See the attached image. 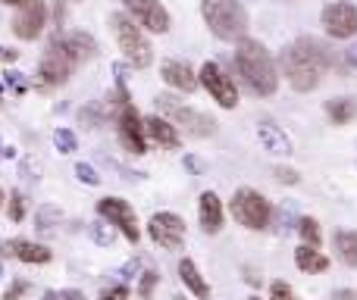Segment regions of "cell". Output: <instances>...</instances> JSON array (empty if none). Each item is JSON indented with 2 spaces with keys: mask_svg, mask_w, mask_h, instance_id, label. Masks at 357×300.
<instances>
[{
  "mask_svg": "<svg viewBox=\"0 0 357 300\" xmlns=\"http://www.w3.org/2000/svg\"><path fill=\"white\" fill-rule=\"evenodd\" d=\"M279 66H282L285 81H289L295 91L307 94V91H314L323 81V75L335 66V56L326 41H320V38H314V35H301L298 41L282 47Z\"/></svg>",
  "mask_w": 357,
  "mask_h": 300,
  "instance_id": "obj_1",
  "label": "cell"
},
{
  "mask_svg": "<svg viewBox=\"0 0 357 300\" xmlns=\"http://www.w3.org/2000/svg\"><path fill=\"white\" fill-rule=\"evenodd\" d=\"M232 63H235V72H238L241 85L251 94H257V97H273V94H276V88H279L276 63H273L270 50L260 41H254V38L238 41L235 44Z\"/></svg>",
  "mask_w": 357,
  "mask_h": 300,
  "instance_id": "obj_2",
  "label": "cell"
},
{
  "mask_svg": "<svg viewBox=\"0 0 357 300\" xmlns=\"http://www.w3.org/2000/svg\"><path fill=\"white\" fill-rule=\"evenodd\" d=\"M201 16L220 41L238 44L248 38V10L241 0H201Z\"/></svg>",
  "mask_w": 357,
  "mask_h": 300,
  "instance_id": "obj_3",
  "label": "cell"
},
{
  "mask_svg": "<svg viewBox=\"0 0 357 300\" xmlns=\"http://www.w3.org/2000/svg\"><path fill=\"white\" fill-rule=\"evenodd\" d=\"M154 104H157V113H160L163 119H169V123H173L178 132H185V135L210 138L216 132V123L207 116V113L188 106L182 97H176V94H157Z\"/></svg>",
  "mask_w": 357,
  "mask_h": 300,
  "instance_id": "obj_4",
  "label": "cell"
},
{
  "mask_svg": "<svg viewBox=\"0 0 357 300\" xmlns=\"http://www.w3.org/2000/svg\"><path fill=\"white\" fill-rule=\"evenodd\" d=\"M110 29H113V38H116L119 50H123V56L129 60V66L132 69H148L151 60H154V47L148 44V35H144L142 25H138L132 16L113 13Z\"/></svg>",
  "mask_w": 357,
  "mask_h": 300,
  "instance_id": "obj_5",
  "label": "cell"
},
{
  "mask_svg": "<svg viewBox=\"0 0 357 300\" xmlns=\"http://www.w3.org/2000/svg\"><path fill=\"white\" fill-rule=\"evenodd\" d=\"M116 135H119L123 150H129V153H144L148 150L144 119L138 116V110L129 104V91H126L123 75H119V91H116Z\"/></svg>",
  "mask_w": 357,
  "mask_h": 300,
  "instance_id": "obj_6",
  "label": "cell"
},
{
  "mask_svg": "<svg viewBox=\"0 0 357 300\" xmlns=\"http://www.w3.org/2000/svg\"><path fill=\"white\" fill-rule=\"evenodd\" d=\"M232 216L238 226L251 228V232H264L273 222V207L260 191L254 188H238L232 197Z\"/></svg>",
  "mask_w": 357,
  "mask_h": 300,
  "instance_id": "obj_7",
  "label": "cell"
},
{
  "mask_svg": "<svg viewBox=\"0 0 357 300\" xmlns=\"http://www.w3.org/2000/svg\"><path fill=\"white\" fill-rule=\"evenodd\" d=\"M73 72H75V60L66 54L60 38L54 35L47 50L41 54V63H38V81H41V88H60L66 85Z\"/></svg>",
  "mask_w": 357,
  "mask_h": 300,
  "instance_id": "obj_8",
  "label": "cell"
},
{
  "mask_svg": "<svg viewBox=\"0 0 357 300\" xmlns=\"http://www.w3.org/2000/svg\"><path fill=\"white\" fill-rule=\"evenodd\" d=\"M320 22H323V31H326L329 38L348 41V38L357 35V6L351 0H335V3L323 6Z\"/></svg>",
  "mask_w": 357,
  "mask_h": 300,
  "instance_id": "obj_9",
  "label": "cell"
},
{
  "mask_svg": "<svg viewBox=\"0 0 357 300\" xmlns=\"http://www.w3.org/2000/svg\"><path fill=\"white\" fill-rule=\"evenodd\" d=\"M50 22V13H47V0H29L25 6H19L16 16H13V35L19 41H38L44 35Z\"/></svg>",
  "mask_w": 357,
  "mask_h": 300,
  "instance_id": "obj_10",
  "label": "cell"
},
{
  "mask_svg": "<svg viewBox=\"0 0 357 300\" xmlns=\"http://www.w3.org/2000/svg\"><path fill=\"white\" fill-rule=\"evenodd\" d=\"M98 216L110 222L113 228H119V232L126 235V241H132V244H138V241H142L138 216H135V210H132L126 200H119V197H104V200H98Z\"/></svg>",
  "mask_w": 357,
  "mask_h": 300,
  "instance_id": "obj_11",
  "label": "cell"
},
{
  "mask_svg": "<svg viewBox=\"0 0 357 300\" xmlns=\"http://www.w3.org/2000/svg\"><path fill=\"white\" fill-rule=\"evenodd\" d=\"M201 85L207 88V94L222 106V110H235V106H238V88H235L232 75L222 72V66H216V63H204L201 66Z\"/></svg>",
  "mask_w": 357,
  "mask_h": 300,
  "instance_id": "obj_12",
  "label": "cell"
},
{
  "mask_svg": "<svg viewBox=\"0 0 357 300\" xmlns=\"http://www.w3.org/2000/svg\"><path fill=\"white\" fill-rule=\"evenodd\" d=\"M123 6L132 13V19H135L142 29L151 31V35H167L169 25H173V19H169L167 6H163L160 0H123Z\"/></svg>",
  "mask_w": 357,
  "mask_h": 300,
  "instance_id": "obj_13",
  "label": "cell"
},
{
  "mask_svg": "<svg viewBox=\"0 0 357 300\" xmlns=\"http://www.w3.org/2000/svg\"><path fill=\"white\" fill-rule=\"evenodd\" d=\"M148 232L154 244H160L163 251H182L185 244V222L176 213H154L148 222Z\"/></svg>",
  "mask_w": 357,
  "mask_h": 300,
  "instance_id": "obj_14",
  "label": "cell"
},
{
  "mask_svg": "<svg viewBox=\"0 0 357 300\" xmlns=\"http://www.w3.org/2000/svg\"><path fill=\"white\" fill-rule=\"evenodd\" d=\"M160 79L167 81L173 91H182V94H191L197 88V81H201V75L195 72V69L188 66V63L182 60H163L160 66Z\"/></svg>",
  "mask_w": 357,
  "mask_h": 300,
  "instance_id": "obj_15",
  "label": "cell"
},
{
  "mask_svg": "<svg viewBox=\"0 0 357 300\" xmlns=\"http://www.w3.org/2000/svg\"><path fill=\"white\" fill-rule=\"evenodd\" d=\"M60 44L66 47V54L75 60V66H82L85 60H91L94 54H98V41H94L88 31H79V29H73V31H60Z\"/></svg>",
  "mask_w": 357,
  "mask_h": 300,
  "instance_id": "obj_16",
  "label": "cell"
},
{
  "mask_svg": "<svg viewBox=\"0 0 357 300\" xmlns=\"http://www.w3.org/2000/svg\"><path fill=\"white\" fill-rule=\"evenodd\" d=\"M0 253H3V257H16V260H22V263H35V266L50 263V251H47V247L35 244V241H22V238L6 241Z\"/></svg>",
  "mask_w": 357,
  "mask_h": 300,
  "instance_id": "obj_17",
  "label": "cell"
},
{
  "mask_svg": "<svg viewBox=\"0 0 357 300\" xmlns=\"http://www.w3.org/2000/svg\"><path fill=\"white\" fill-rule=\"evenodd\" d=\"M257 138H260V144L270 153H276V157H289V153L295 150L291 148V138L285 135L276 123H270V119H260L257 123Z\"/></svg>",
  "mask_w": 357,
  "mask_h": 300,
  "instance_id": "obj_18",
  "label": "cell"
},
{
  "mask_svg": "<svg viewBox=\"0 0 357 300\" xmlns=\"http://www.w3.org/2000/svg\"><path fill=\"white\" fill-rule=\"evenodd\" d=\"M197 219H201V228L207 235H216L222 228V200L213 191H204L201 194V200H197Z\"/></svg>",
  "mask_w": 357,
  "mask_h": 300,
  "instance_id": "obj_19",
  "label": "cell"
},
{
  "mask_svg": "<svg viewBox=\"0 0 357 300\" xmlns=\"http://www.w3.org/2000/svg\"><path fill=\"white\" fill-rule=\"evenodd\" d=\"M144 132H148V138L151 141H157L160 148H169V150L182 148V135H178V129L163 116H148L144 119Z\"/></svg>",
  "mask_w": 357,
  "mask_h": 300,
  "instance_id": "obj_20",
  "label": "cell"
},
{
  "mask_svg": "<svg viewBox=\"0 0 357 300\" xmlns=\"http://www.w3.org/2000/svg\"><path fill=\"white\" fill-rule=\"evenodd\" d=\"M178 278H182V285L195 297H201V300L210 297V285L204 282V276H201V269L195 266V260H182V263H178Z\"/></svg>",
  "mask_w": 357,
  "mask_h": 300,
  "instance_id": "obj_21",
  "label": "cell"
},
{
  "mask_svg": "<svg viewBox=\"0 0 357 300\" xmlns=\"http://www.w3.org/2000/svg\"><path fill=\"white\" fill-rule=\"evenodd\" d=\"M295 263H298V269L307 272V276H317V272H326L329 269V260L323 257L317 247H310V244L298 247V251H295Z\"/></svg>",
  "mask_w": 357,
  "mask_h": 300,
  "instance_id": "obj_22",
  "label": "cell"
},
{
  "mask_svg": "<svg viewBox=\"0 0 357 300\" xmlns=\"http://www.w3.org/2000/svg\"><path fill=\"white\" fill-rule=\"evenodd\" d=\"M333 247H335V257H339L342 263L357 269V232H348V228L335 232L333 235Z\"/></svg>",
  "mask_w": 357,
  "mask_h": 300,
  "instance_id": "obj_23",
  "label": "cell"
},
{
  "mask_svg": "<svg viewBox=\"0 0 357 300\" xmlns=\"http://www.w3.org/2000/svg\"><path fill=\"white\" fill-rule=\"evenodd\" d=\"M326 116L335 125H348L357 116V100L354 97H333L326 100Z\"/></svg>",
  "mask_w": 357,
  "mask_h": 300,
  "instance_id": "obj_24",
  "label": "cell"
},
{
  "mask_svg": "<svg viewBox=\"0 0 357 300\" xmlns=\"http://www.w3.org/2000/svg\"><path fill=\"white\" fill-rule=\"evenodd\" d=\"M295 228H298V235H301V238H304V244H310V247H320L323 232H320V222H317V219H310V216H301Z\"/></svg>",
  "mask_w": 357,
  "mask_h": 300,
  "instance_id": "obj_25",
  "label": "cell"
},
{
  "mask_svg": "<svg viewBox=\"0 0 357 300\" xmlns=\"http://www.w3.org/2000/svg\"><path fill=\"white\" fill-rule=\"evenodd\" d=\"M107 119V110L104 106H98V104H88V106H82V113H79V123L85 125V129H100V123Z\"/></svg>",
  "mask_w": 357,
  "mask_h": 300,
  "instance_id": "obj_26",
  "label": "cell"
},
{
  "mask_svg": "<svg viewBox=\"0 0 357 300\" xmlns=\"http://www.w3.org/2000/svg\"><path fill=\"white\" fill-rule=\"evenodd\" d=\"M54 148H56V153H73L75 148H79V138H75L73 129H56L54 132Z\"/></svg>",
  "mask_w": 357,
  "mask_h": 300,
  "instance_id": "obj_27",
  "label": "cell"
},
{
  "mask_svg": "<svg viewBox=\"0 0 357 300\" xmlns=\"http://www.w3.org/2000/svg\"><path fill=\"white\" fill-rule=\"evenodd\" d=\"M88 235H91V241L94 244H100V247H110L113 244V228H110V222H94V226H88Z\"/></svg>",
  "mask_w": 357,
  "mask_h": 300,
  "instance_id": "obj_28",
  "label": "cell"
},
{
  "mask_svg": "<svg viewBox=\"0 0 357 300\" xmlns=\"http://www.w3.org/2000/svg\"><path fill=\"white\" fill-rule=\"evenodd\" d=\"M56 219H60V210H56V207H41V210H38V232H41V235H47V232H54V222Z\"/></svg>",
  "mask_w": 357,
  "mask_h": 300,
  "instance_id": "obj_29",
  "label": "cell"
},
{
  "mask_svg": "<svg viewBox=\"0 0 357 300\" xmlns=\"http://www.w3.org/2000/svg\"><path fill=\"white\" fill-rule=\"evenodd\" d=\"M25 210H29V203H25L22 191H13L10 200H6V213H10V219H13V222H22Z\"/></svg>",
  "mask_w": 357,
  "mask_h": 300,
  "instance_id": "obj_30",
  "label": "cell"
},
{
  "mask_svg": "<svg viewBox=\"0 0 357 300\" xmlns=\"http://www.w3.org/2000/svg\"><path fill=\"white\" fill-rule=\"evenodd\" d=\"M19 175H25V182H38V178H41V163H38L35 157H22Z\"/></svg>",
  "mask_w": 357,
  "mask_h": 300,
  "instance_id": "obj_31",
  "label": "cell"
},
{
  "mask_svg": "<svg viewBox=\"0 0 357 300\" xmlns=\"http://www.w3.org/2000/svg\"><path fill=\"white\" fill-rule=\"evenodd\" d=\"M157 282H160V276H157V272H144V276H142V285H138V294L148 300L151 294H154Z\"/></svg>",
  "mask_w": 357,
  "mask_h": 300,
  "instance_id": "obj_32",
  "label": "cell"
},
{
  "mask_svg": "<svg viewBox=\"0 0 357 300\" xmlns=\"http://www.w3.org/2000/svg\"><path fill=\"white\" fill-rule=\"evenodd\" d=\"M270 300H298V297H295V291H291V285L273 282L270 285Z\"/></svg>",
  "mask_w": 357,
  "mask_h": 300,
  "instance_id": "obj_33",
  "label": "cell"
},
{
  "mask_svg": "<svg viewBox=\"0 0 357 300\" xmlns=\"http://www.w3.org/2000/svg\"><path fill=\"white\" fill-rule=\"evenodd\" d=\"M75 175H79V182H85V184H100V175L91 169L88 163H79L75 166Z\"/></svg>",
  "mask_w": 357,
  "mask_h": 300,
  "instance_id": "obj_34",
  "label": "cell"
},
{
  "mask_svg": "<svg viewBox=\"0 0 357 300\" xmlns=\"http://www.w3.org/2000/svg\"><path fill=\"white\" fill-rule=\"evenodd\" d=\"M273 175L279 178V182H285V184H298V172L295 169H289V166H276V172H273Z\"/></svg>",
  "mask_w": 357,
  "mask_h": 300,
  "instance_id": "obj_35",
  "label": "cell"
},
{
  "mask_svg": "<svg viewBox=\"0 0 357 300\" xmlns=\"http://www.w3.org/2000/svg\"><path fill=\"white\" fill-rule=\"evenodd\" d=\"M129 297V288L126 285H116V288H107L104 294H100V300H126Z\"/></svg>",
  "mask_w": 357,
  "mask_h": 300,
  "instance_id": "obj_36",
  "label": "cell"
},
{
  "mask_svg": "<svg viewBox=\"0 0 357 300\" xmlns=\"http://www.w3.org/2000/svg\"><path fill=\"white\" fill-rule=\"evenodd\" d=\"M25 291H29V282H22V278H19V282H13V288L6 291V297L3 300H19L25 294Z\"/></svg>",
  "mask_w": 357,
  "mask_h": 300,
  "instance_id": "obj_37",
  "label": "cell"
},
{
  "mask_svg": "<svg viewBox=\"0 0 357 300\" xmlns=\"http://www.w3.org/2000/svg\"><path fill=\"white\" fill-rule=\"evenodd\" d=\"M6 81H10V88H13V91H16V94H22V91H25V81L19 79L16 72H6Z\"/></svg>",
  "mask_w": 357,
  "mask_h": 300,
  "instance_id": "obj_38",
  "label": "cell"
},
{
  "mask_svg": "<svg viewBox=\"0 0 357 300\" xmlns=\"http://www.w3.org/2000/svg\"><path fill=\"white\" fill-rule=\"evenodd\" d=\"M345 66H348V69H357V41L345 50Z\"/></svg>",
  "mask_w": 357,
  "mask_h": 300,
  "instance_id": "obj_39",
  "label": "cell"
},
{
  "mask_svg": "<svg viewBox=\"0 0 357 300\" xmlns=\"http://www.w3.org/2000/svg\"><path fill=\"white\" fill-rule=\"evenodd\" d=\"M291 228V210L282 207V213H279V232H289Z\"/></svg>",
  "mask_w": 357,
  "mask_h": 300,
  "instance_id": "obj_40",
  "label": "cell"
},
{
  "mask_svg": "<svg viewBox=\"0 0 357 300\" xmlns=\"http://www.w3.org/2000/svg\"><path fill=\"white\" fill-rule=\"evenodd\" d=\"M135 269H138V260H129V263L123 266V272H119V276H123V282H126V278H132V272H135Z\"/></svg>",
  "mask_w": 357,
  "mask_h": 300,
  "instance_id": "obj_41",
  "label": "cell"
},
{
  "mask_svg": "<svg viewBox=\"0 0 357 300\" xmlns=\"http://www.w3.org/2000/svg\"><path fill=\"white\" fill-rule=\"evenodd\" d=\"M41 300H66V294H63V291H47Z\"/></svg>",
  "mask_w": 357,
  "mask_h": 300,
  "instance_id": "obj_42",
  "label": "cell"
},
{
  "mask_svg": "<svg viewBox=\"0 0 357 300\" xmlns=\"http://www.w3.org/2000/svg\"><path fill=\"white\" fill-rule=\"evenodd\" d=\"M333 297H335V300H354V294H351V291H335Z\"/></svg>",
  "mask_w": 357,
  "mask_h": 300,
  "instance_id": "obj_43",
  "label": "cell"
},
{
  "mask_svg": "<svg viewBox=\"0 0 357 300\" xmlns=\"http://www.w3.org/2000/svg\"><path fill=\"white\" fill-rule=\"evenodd\" d=\"M185 163H188V169H195V172H201V169H204V166H201V163H197V159H195V157H188V159H185Z\"/></svg>",
  "mask_w": 357,
  "mask_h": 300,
  "instance_id": "obj_44",
  "label": "cell"
},
{
  "mask_svg": "<svg viewBox=\"0 0 357 300\" xmlns=\"http://www.w3.org/2000/svg\"><path fill=\"white\" fill-rule=\"evenodd\" d=\"M0 3H10V6H25L29 0H0Z\"/></svg>",
  "mask_w": 357,
  "mask_h": 300,
  "instance_id": "obj_45",
  "label": "cell"
},
{
  "mask_svg": "<svg viewBox=\"0 0 357 300\" xmlns=\"http://www.w3.org/2000/svg\"><path fill=\"white\" fill-rule=\"evenodd\" d=\"M0 200H3V191H0Z\"/></svg>",
  "mask_w": 357,
  "mask_h": 300,
  "instance_id": "obj_46",
  "label": "cell"
},
{
  "mask_svg": "<svg viewBox=\"0 0 357 300\" xmlns=\"http://www.w3.org/2000/svg\"><path fill=\"white\" fill-rule=\"evenodd\" d=\"M173 300H185V297H173Z\"/></svg>",
  "mask_w": 357,
  "mask_h": 300,
  "instance_id": "obj_47",
  "label": "cell"
},
{
  "mask_svg": "<svg viewBox=\"0 0 357 300\" xmlns=\"http://www.w3.org/2000/svg\"><path fill=\"white\" fill-rule=\"evenodd\" d=\"M0 94H3V85H0Z\"/></svg>",
  "mask_w": 357,
  "mask_h": 300,
  "instance_id": "obj_48",
  "label": "cell"
},
{
  "mask_svg": "<svg viewBox=\"0 0 357 300\" xmlns=\"http://www.w3.org/2000/svg\"><path fill=\"white\" fill-rule=\"evenodd\" d=\"M73 3H82V0H73Z\"/></svg>",
  "mask_w": 357,
  "mask_h": 300,
  "instance_id": "obj_49",
  "label": "cell"
},
{
  "mask_svg": "<svg viewBox=\"0 0 357 300\" xmlns=\"http://www.w3.org/2000/svg\"><path fill=\"white\" fill-rule=\"evenodd\" d=\"M251 300H260V297H251Z\"/></svg>",
  "mask_w": 357,
  "mask_h": 300,
  "instance_id": "obj_50",
  "label": "cell"
},
{
  "mask_svg": "<svg viewBox=\"0 0 357 300\" xmlns=\"http://www.w3.org/2000/svg\"><path fill=\"white\" fill-rule=\"evenodd\" d=\"M0 276H3V269H0Z\"/></svg>",
  "mask_w": 357,
  "mask_h": 300,
  "instance_id": "obj_51",
  "label": "cell"
},
{
  "mask_svg": "<svg viewBox=\"0 0 357 300\" xmlns=\"http://www.w3.org/2000/svg\"><path fill=\"white\" fill-rule=\"evenodd\" d=\"M0 54H3V47H0Z\"/></svg>",
  "mask_w": 357,
  "mask_h": 300,
  "instance_id": "obj_52",
  "label": "cell"
},
{
  "mask_svg": "<svg viewBox=\"0 0 357 300\" xmlns=\"http://www.w3.org/2000/svg\"><path fill=\"white\" fill-rule=\"evenodd\" d=\"M0 157H3V153H0Z\"/></svg>",
  "mask_w": 357,
  "mask_h": 300,
  "instance_id": "obj_53",
  "label": "cell"
}]
</instances>
